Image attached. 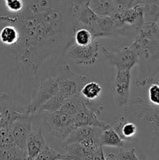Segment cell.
<instances>
[{
  "mask_svg": "<svg viewBox=\"0 0 159 160\" xmlns=\"http://www.w3.org/2000/svg\"><path fill=\"white\" fill-rule=\"evenodd\" d=\"M0 20L18 29L20 39L14 45L17 59L37 74L41 63L74 42L71 0H24L23 10Z\"/></svg>",
  "mask_w": 159,
  "mask_h": 160,
  "instance_id": "1",
  "label": "cell"
},
{
  "mask_svg": "<svg viewBox=\"0 0 159 160\" xmlns=\"http://www.w3.org/2000/svg\"><path fill=\"white\" fill-rule=\"evenodd\" d=\"M85 106L84 97L77 95L67 98L60 109L54 112H45L43 124L52 135L65 139L76 128L74 114Z\"/></svg>",
  "mask_w": 159,
  "mask_h": 160,
  "instance_id": "2",
  "label": "cell"
},
{
  "mask_svg": "<svg viewBox=\"0 0 159 160\" xmlns=\"http://www.w3.org/2000/svg\"><path fill=\"white\" fill-rule=\"evenodd\" d=\"M110 17L117 36H137L145 22L142 2L128 9H117Z\"/></svg>",
  "mask_w": 159,
  "mask_h": 160,
  "instance_id": "3",
  "label": "cell"
},
{
  "mask_svg": "<svg viewBox=\"0 0 159 160\" xmlns=\"http://www.w3.org/2000/svg\"><path fill=\"white\" fill-rule=\"evenodd\" d=\"M133 44L140 57L159 62V31L155 22H144Z\"/></svg>",
  "mask_w": 159,
  "mask_h": 160,
  "instance_id": "4",
  "label": "cell"
},
{
  "mask_svg": "<svg viewBox=\"0 0 159 160\" xmlns=\"http://www.w3.org/2000/svg\"><path fill=\"white\" fill-rule=\"evenodd\" d=\"M55 79L59 84V92L65 99L80 95L83 87L89 81L87 77L73 73L66 64L59 67V71Z\"/></svg>",
  "mask_w": 159,
  "mask_h": 160,
  "instance_id": "5",
  "label": "cell"
},
{
  "mask_svg": "<svg viewBox=\"0 0 159 160\" xmlns=\"http://www.w3.org/2000/svg\"><path fill=\"white\" fill-rule=\"evenodd\" d=\"M66 154L74 159L98 160L105 159L102 145L99 140L95 138H90L80 142H74L62 145Z\"/></svg>",
  "mask_w": 159,
  "mask_h": 160,
  "instance_id": "6",
  "label": "cell"
},
{
  "mask_svg": "<svg viewBox=\"0 0 159 160\" xmlns=\"http://www.w3.org/2000/svg\"><path fill=\"white\" fill-rule=\"evenodd\" d=\"M105 59L117 68V70H130L140 59V52L133 43L130 46L118 48L116 51H109L102 48Z\"/></svg>",
  "mask_w": 159,
  "mask_h": 160,
  "instance_id": "7",
  "label": "cell"
},
{
  "mask_svg": "<svg viewBox=\"0 0 159 160\" xmlns=\"http://www.w3.org/2000/svg\"><path fill=\"white\" fill-rule=\"evenodd\" d=\"M59 91V84L52 77H47L41 81L35 92L31 95L26 108V113L34 114L38 112L39 109L54 96Z\"/></svg>",
  "mask_w": 159,
  "mask_h": 160,
  "instance_id": "8",
  "label": "cell"
},
{
  "mask_svg": "<svg viewBox=\"0 0 159 160\" xmlns=\"http://www.w3.org/2000/svg\"><path fill=\"white\" fill-rule=\"evenodd\" d=\"M66 52L78 65H92L98 56V42L95 39L86 45H80L73 42L67 48Z\"/></svg>",
  "mask_w": 159,
  "mask_h": 160,
  "instance_id": "9",
  "label": "cell"
},
{
  "mask_svg": "<svg viewBox=\"0 0 159 160\" xmlns=\"http://www.w3.org/2000/svg\"><path fill=\"white\" fill-rule=\"evenodd\" d=\"M130 78V70H117L115 80L111 84V92L118 106H125L129 101Z\"/></svg>",
  "mask_w": 159,
  "mask_h": 160,
  "instance_id": "10",
  "label": "cell"
},
{
  "mask_svg": "<svg viewBox=\"0 0 159 160\" xmlns=\"http://www.w3.org/2000/svg\"><path fill=\"white\" fill-rule=\"evenodd\" d=\"M34 114L20 113L12 123L14 144L26 151V142L28 134L31 131Z\"/></svg>",
  "mask_w": 159,
  "mask_h": 160,
  "instance_id": "11",
  "label": "cell"
},
{
  "mask_svg": "<svg viewBox=\"0 0 159 160\" xmlns=\"http://www.w3.org/2000/svg\"><path fill=\"white\" fill-rule=\"evenodd\" d=\"M20 112H10L5 109L4 116L0 120V148L15 145L12 135V123Z\"/></svg>",
  "mask_w": 159,
  "mask_h": 160,
  "instance_id": "12",
  "label": "cell"
},
{
  "mask_svg": "<svg viewBox=\"0 0 159 160\" xmlns=\"http://www.w3.org/2000/svg\"><path fill=\"white\" fill-rule=\"evenodd\" d=\"M103 129L94 126L77 127L71 131L70 134L64 139L62 145H68L74 142H80L90 138H95L99 140L100 134Z\"/></svg>",
  "mask_w": 159,
  "mask_h": 160,
  "instance_id": "13",
  "label": "cell"
},
{
  "mask_svg": "<svg viewBox=\"0 0 159 160\" xmlns=\"http://www.w3.org/2000/svg\"><path fill=\"white\" fill-rule=\"evenodd\" d=\"M46 145L43 134L38 131H31L26 138V159H36L42 148Z\"/></svg>",
  "mask_w": 159,
  "mask_h": 160,
  "instance_id": "14",
  "label": "cell"
},
{
  "mask_svg": "<svg viewBox=\"0 0 159 160\" xmlns=\"http://www.w3.org/2000/svg\"><path fill=\"white\" fill-rule=\"evenodd\" d=\"M88 6L100 17H110L118 9L114 0H89Z\"/></svg>",
  "mask_w": 159,
  "mask_h": 160,
  "instance_id": "15",
  "label": "cell"
},
{
  "mask_svg": "<svg viewBox=\"0 0 159 160\" xmlns=\"http://www.w3.org/2000/svg\"><path fill=\"white\" fill-rule=\"evenodd\" d=\"M141 117L151 124V129L152 130L154 138L159 148V107L147 106L143 109Z\"/></svg>",
  "mask_w": 159,
  "mask_h": 160,
  "instance_id": "16",
  "label": "cell"
},
{
  "mask_svg": "<svg viewBox=\"0 0 159 160\" xmlns=\"http://www.w3.org/2000/svg\"><path fill=\"white\" fill-rule=\"evenodd\" d=\"M112 128L115 130L120 137L124 141L130 140L137 134V128L132 122H129L126 118L121 117L114 123Z\"/></svg>",
  "mask_w": 159,
  "mask_h": 160,
  "instance_id": "17",
  "label": "cell"
},
{
  "mask_svg": "<svg viewBox=\"0 0 159 160\" xmlns=\"http://www.w3.org/2000/svg\"><path fill=\"white\" fill-rule=\"evenodd\" d=\"M99 142L102 146L119 148L123 146L124 140L119 136L112 127L104 129L99 137Z\"/></svg>",
  "mask_w": 159,
  "mask_h": 160,
  "instance_id": "18",
  "label": "cell"
},
{
  "mask_svg": "<svg viewBox=\"0 0 159 160\" xmlns=\"http://www.w3.org/2000/svg\"><path fill=\"white\" fill-rule=\"evenodd\" d=\"M145 22H157L159 19V0H142Z\"/></svg>",
  "mask_w": 159,
  "mask_h": 160,
  "instance_id": "19",
  "label": "cell"
},
{
  "mask_svg": "<svg viewBox=\"0 0 159 160\" xmlns=\"http://www.w3.org/2000/svg\"><path fill=\"white\" fill-rule=\"evenodd\" d=\"M20 39V33L14 25L9 24L0 31V41L7 45H14Z\"/></svg>",
  "mask_w": 159,
  "mask_h": 160,
  "instance_id": "20",
  "label": "cell"
},
{
  "mask_svg": "<svg viewBox=\"0 0 159 160\" xmlns=\"http://www.w3.org/2000/svg\"><path fill=\"white\" fill-rule=\"evenodd\" d=\"M0 159H26V151L17 145L0 148Z\"/></svg>",
  "mask_w": 159,
  "mask_h": 160,
  "instance_id": "21",
  "label": "cell"
},
{
  "mask_svg": "<svg viewBox=\"0 0 159 160\" xmlns=\"http://www.w3.org/2000/svg\"><path fill=\"white\" fill-rule=\"evenodd\" d=\"M105 159L112 160H129V159H140L137 156L135 149L132 147H119V149L116 152L108 153L105 156Z\"/></svg>",
  "mask_w": 159,
  "mask_h": 160,
  "instance_id": "22",
  "label": "cell"
},
{
  "mask_svg": "<svg viewBox=\"0 0 159 160\" xmlns=\"http://www.w3.org/2000/svg\"><path fill=\"white\" fill-rule=\"evenodd\" d=\"M37 160H42V159H47V160H65L69 159L72 160L74 159L72 156H69V155H62L61 153L57 152L55 151L53 148L51 147L48 146V145H45V147L42 148L41 152L39 153L37 156Z\"/></svg>",
  "mask_w": 159,
  "mask_h": 160,
  "instance_id": "23",
  "label": "cell"
},
{
  "mask_svg": "<svg viewBox=\"0 0 159 160\" xmlns=\"http://www.w3.org/2000/svg\"><path fill=\"white\" fill-rule=\"evenodd\" d=\"M65 100L66 99L58 91L54 96L51 97L39 109L38 112H54L62 107Z\"/></svg>",
  "mask_w": 159,
  "mask_h": 160,
  "instance_id": "24",
  "label": "cell"
},
{
  "mask_svg": "<svg viewBox=\"0 0 159 160\" xmlns=\"http://www.w3.org/2000/svg\"><path fill=\"white\" fill-rule=\"evenodd\" d=\"M102 92V88L98 83L92 81V82H87L85 85L83 87L81 90V95L86 98L88 99H95L98 98Z\"/></svg>",
  "mask_w": 159,
  "mask_h": 160,
  "instance_id": "25",
  "label": "cell"
},
{
  "mask_svg": "<svg viewBox=\"0 0 159 160\" xmlns=\"http://www.w3.org/2000/svg\"><path fill=\"white\" fill-rule=\"evenodd\" d=\"M74 43L80 45H86L90 44L94 38L92 36L91 33L86 28H79L76 29L74 32L73 37Z\"/></svg>",
  "mask_w": 159,
  "mask_h": 160,
  "instance_id": "26",
  "label": "cell"
},
{
  "mask_svg": "<svg viewBox=\"0 0 159 160\" xmlns=\"http://www.w3.org/2000/svg\"><path fill=\"white\" fill-rule=\"evenodd\" d=\"M8 12L11 14H17L23 10L24 0H3Z\"/></svg>",
  "mask_w": 159,
  "mask_h": 160,
  "instance_id": "27",
  "label": "cell"
},
{
  "mask_svg": "<svg viewBox=\"0 0 159 160\" xmlns=\"http://www.w3.org/2000/svg\"><path fill=\"white\" fill-rule=\"evenodd\" d=\"M148 99L151 106L159 107V84L154 83L148 89Z\"/></svg>",
  "mask_w": 159,
  "mask_h": 160,
  "instance_id": "28",
  "label": "cell"
},
{
  "mask_svg": "<svg viewBox=\"0 0 159 160\" xmlns=\"http://www.w3.org/2000/svg\"><path fill=\"white\" fill-rule=\"evenodd\" d=\"M84 102H85L86 107L89 110H90L94 113L96 114L97 116L99 115L101 112V111L103 110V109H104L103 104L98 98H95V99H88V98H84Z\"/></svg>",
  "mask_w": 159,
  "mask_h": 160,
  "instance_id": "29",
  "label": "cell"
},
{
  "mask_svg": "<svg viewBox=\"0 0 159 160\" xmlns=\"http://www.w3.org/2000/svg\"><path fill=\"white\" fill-rule=\"evenodd\" d=\"M72 6H85L88 5L89 0H71Z\"/></svg>",
  "mask_w": 159,
  "mask_h": 160,
  "instance_id": "30",
  "label": "cell"
},
{
  "mask_svg": "<svg viewBox=\"0 0 159 160\" xmlns=\"http://www.w3.org/2000/svg\"><path fill=\"white\" fill-rule=\"evenodd\" d=\"M3 116H4V111H3V112L0 111V120H1V119L2 118Z\"/></svg>",
  "mask_w": 159,
  "mask_h": 160,
  "instance_id": "31",
  "label": "cell"
},
{
  "mask_svg": "<svg viewBox=\"0 0 159 160\" xmlns=\"http://www.w3.org/2000/svg\"><path fill=\"white\" fill-rule=\"evenodd\" d=\"M156 24H157V29H158V31H159V19L157 20V22H156Z\"/></svg>",
  "mask_w": 159,
  "mask_h": 160,
  "instance_id": "32",
  "label": "cell"
}]
</instances>
